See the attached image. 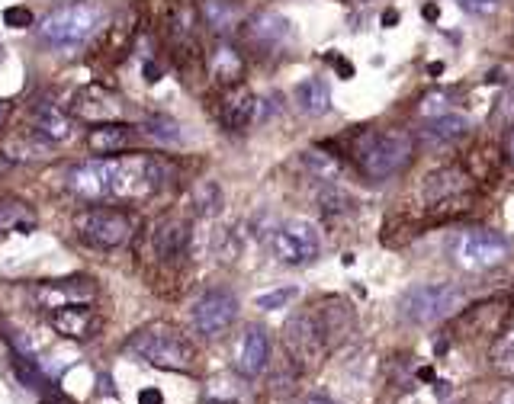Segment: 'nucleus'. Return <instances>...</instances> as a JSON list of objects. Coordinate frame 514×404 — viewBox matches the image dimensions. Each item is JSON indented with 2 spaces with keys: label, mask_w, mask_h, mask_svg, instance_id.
Instances as JSON below:
<instances>
[{
  "label": "nucleus",
  "mask_w": 514,
  "mask_h": 404,
  "mask_svg": "<svg viewBox=\"0 0 514 404\" xmlns=\"http://www.w3.org/2000/svg\"><path fill=\"white\" fill-rule=\"evenodd\" d=\"M206 74L213 77V84L219 87L241 84V77H245V55H241L238 45H232L229 39H219L213 49L206 52Z\"/></svg>",
  "instance_id": "20"
},
{
  "label": "nucleus",
  "mask_w": 514,
  "mask_h": 404,
  "mask_svg": "<svg viewBox=\"0 0 514 404\" xmlns=\"http://www.w3.org/2000/svg\"><path fill=\"white\" fill-rule=\"evenodd\" d=\"M502 318H505V302H486V305H476V308H466L463 318H460V337H479V334H498L502 328Z\"/></svg>",
  "instance_id": "25"
},
{
  "label": "nucleus",
  "mask_w": 514,
  "mask_h": 404,
  "mask_svg": "<svg viewBox=\"0 0 514 404\" xmlns=\"http://www.w3.org/2000/svg\"><path fill=\"white\" fill-rule=\"evenodd\" d=\"M415 138L405 129H367L354 142V161L367 180L380 183L399 177L412 164Z\"/></svg>",
  "instance_id": "2"
},
{
  "label": "nucleus",
  "mask_w": 514,
  "mask_h": 404,
  "mask_svg": "<svg viewBox=\"0 0 514 404\" xmlns=\"http://www.w3.org/2000/svg\"><path fill=\"white\" fill-rule=\"evenodd\" d=\"M0 58H4V49H0Z\"/></svg>",
  "instance_id": "42"
},
{
  "label": "nucleus",
  "mask_w": 514,
  "mask_h": 404,
  "mask_svg": "<svg viewBox=\"0 0 514 404\" xmlns=\"http://www.w3.org/2000/svg\"><path fill=\"white\" fill-rule=\"evenodd\" d=\"M238 318V299L229 289H209L193 305V328L203 337H219Z\"/></svg>",
  "instance_id": "15"
},
{
  "label": "nucleus",
  "mask_w": 514,
  "mask_h": 404,
  "mask_svg": "<svg viewBox=\"0 0 514 404\" xmlns=\"http://www.w3.org/2000/svg\"><path fill=\"white\" fill-rule=\"evenodd\" d=\"M354 331V312L351 305L338 295L315 302L306 312L293 315L283 328V347L290 360L302 369H319L328 353Z\"/></svg>",
  "instance_id": "1"
},
{
  "label": "nucleus",
  "mask_w": 514,
  "mask_h": 404,
  "mask_svg": "<svg viewBox=\"0 0 514 404\" xmlns=\"http://www.w3.org/2000/svg\"><path fill=\"white\" fill-rule=\"evenodd\" d=\"M49 324L55 328V334L68 340H90L100 334V318L87 305H68L58 308V312H49Z\"/></svg>",
  "instance_id": "21"
},
{
  "label": "nucleus",
  "mask_w": 514,
  "mask_h": 404,
  "mask_svg": "<svg viewBox=\"0 0 514 404\" xmlns=\"http://www.w3.org/2000/svg\"><path fill=\"white\" fill-rule=\"evenodd\" d=\"M126 353L139 356L148 366L168 372H193L196 347L193 340L168 321H151L126 340Z\"/></svg>",
  "instance_id": "3"
},
{
  "label": "nucleus",
  "mask_w": 514,
  "mask_h": 404,
  "mask_svg": "<svg viewBox=\"0 0 514 404\" xmlns=\"http://www.w3.org/2000/svg\"><path fill=\"white\" fill-rule=\"evenodd\" d=\"M322 251V238L309 222H286L274 235V257L286 267H306Z\"/></svg>",
  "instance_id": "13"
},
{
  "label": "nucleus",
  "mask_w": 514,
  "mask_h": 404,
  "mask_svg": "<svg viewBox=\"0 0 514 404\" xmlns=\"http://www.w3.org/2000/svg\"><path fill=\"white\" fill-rule=\"evenodd\" d=\"M142 404H161V392H142Z\"/></svg>",
  "instance_id": "38"
},
{
  "label": "nucleus",
  "mask_w": 514,
  "mask_h": 404,
  "mask_svg": "<svg viewBox=\"0 0 514 404\" xmlns=\"http://www.w3.org/2000/svg\"><path fill=\"white\" fill-rule=\"evenodd\" d=\"M135 36H139V17H135V10H123L113 23H107L100 29L97 36V45H94V58L100 65L107 68H116L123 65L129 58V52L135 49Z\"/></svg>",
  "instance_id": "14"
},
{
  "label": "nucleus",
  "mask_w": 514,
  "mask_h": 404,
  "mask_svg": "<svg viewBox=\"0 0 514 404\" xmlns=\"http://www.w3.org/2000/svg\"><path fill=\"white\" fill-rule=\"evenodd\" d=\"M466 305V289L457 283H421L405 289L399 299V315L408 324L428 328V324L447 321L450 315H457Z\"/></svg>",
  "instance_id": "7"
},
{
  "label": "nucleus",
  "mask_w": 514,
  "mask_h": 404,
  "mask_svg": "<svg viewBox=\"0 0 514 404\" xmlns=\"http://www.w3.org/2000/svg\"><path fill=\"white\" fill-rule=\"evenodd\" d=\"M203 17H200V4L193 0H168L161 13V36L164 45L171 49V58L177 61V68H190V65H206L203 55Z\"/></svg>",
  "instance_id": "5"
},
{
  "label": "nucleus",
  "mask_w": 514,
  "mask_h": 404,
  "mask_svg": "<svg viewBox=\"0 0 514 404\" xmlns=\"http://www.w3.org/2000/svg\"><path fill=\"white\" fill-rule=\"evenodd\" d=\"M29 299H33L45 312H58L68 305H90L97 299V283L90 276H65V279H45V283L29 286Z\"/></svg>",
  "instance_id": "10"
},
{
  "label": "nucleus",
  "mask_w": 514,
  "mask_h": 404,
  "mask_svg": "<svg viewBox=\"0 0 514 404\" xmlns=\"http://www.w3.org/2000/svg\"><path fill=\"white\" fill-rule=\"evenodd\" d=\"M241 36L261 55H277L283 49H290L293 42V23L277 10H257L254 17L241 23Z\"/></svg>",
  "instance_id": "12"
},
{
  "label": "nucleus",
  "mask_w": 514,
  "mask_h": 404,
  "mask_svg": "<svg viewBox=\"0 0 514 404\" xmlns=\"http://www.w3.org/2000/svg\"><path fill=\"white\" fill-rule=\"evenodd\" d=\"M145 135H151L155 142L161 145H177L180 142V129H177V122L168 119V116H155V119H148L145 122Z\"/></svg>",
  "instance_id": "30"
},
{
  "label": "nucleus",
  "mask_w": 514,
  "mask_h": 404,
  "mask_svg": "<svg viewBox=\"0 0 514 404\" xmlns=\"http://www.w3.org/2000/svg\"><path fill=\"white\" fill-rule=\"evenodd\" d=\"M200 17L216 39H229L245 23V13H241L238 0H200Z\"/></svg>",
  "instance_id": "24"
},
{
  "label": "nucleus",
  "mask_w": 514,
  "mask_h": 404,
  "mask_svg": "<svg viewBox=\"0 0 514 404\" xmlns=\"http://www.w3.org/2000/svg\"><path fill=\"white\" fill-rule=\"evenodd\" d=\"M193 206L200 215H216L219 206H222V193H219V186L216 183H200L196 186V193H193Z\"/></svg>",
  "instance_id": "31"
},
{
  "label": "nucleus",
  "mask_w": 514,
  "mask_h": 404,
  "mask_svg": "<svg viewBox=\"0 0 514 404\" xmlns=\"http://www.w3.org/2000/svg\"><path fill=\"white\" fill-rule=\"evenodd\" d=\"M508 254H511L508 238L492 228H463L460 235L450 241V257L466 273L492 270L498 263H505Z\"/></svg>",
  "instance_id": "8"
},
{
  "label": "nucleus",
  "mask_w": 514,
  "mask_h": 404,
  "mask_svg": "<svg viewBox=\"0 0 514 404\" xmlns=\"http://www.w3.org/2000/svg\"><path fill=\"white\" fill-rule=\"evenodd\" d=\"M489 404H514V385H505L502 392H498Z\"/></svg>",
  "instance_id": "36"
},
{
  "label": "nucleus",
  "mask_w": 514,
  "mask_h": 404,
  "mask_svg": "<svg viewBox=\"0 0 514 404\" xmlns=\"http://www.w3.org/2000/svg\"><path fill=\"white\" fill-rule=\"evenodd\" d=\"M302 167H306V174L319 183H338L341 180V161L331 151H322V148L302 151Z\"/></svg>",
  "instance_id": "28"
},
{
  "label": "nucleus",
  "mask_w": 514,
  "mask_h": 404,
  "mask_svg": "<svg viewBox=\"0 0 514 404\" xmlns=\"http://www.w3.org/2000/svg\"><path fill=\"white\" fill-rule=\"evenodd\" d=\"M33 135L45 145H65L74 138V116L52 100L33 106Z\"/></svg>",
  "instance_id": "19"
},
{
  "label": "nucleus",
  "mask_w": 514,
  "mask_h": 404,
  "mask_svg": "<svg viewBox=\"0 0 514 404\" xmlns=\"http://www.w3.org/2000/svg\"><path fill=\"white\" fill-rule=\"evenodd\" d=\"M463 4H466V7H492L495 0H463Z\"/></svg>",
  "instance_id": "40"
},
{
  "label": "nucleus",
  "mask_w": 514,
  "mask_h": 404,
  "mask_svg": "<svg viewBox=\"0 0 514 404\" xmlns=\"http://www.w3.org/2000/svg\"><path fill=\"white\" fill-rule=\"evenodd\" d=\"M151 251H155L161 263H180L190 251V225L177 219V215L161 219L151 228Z\"/></svg>",
  "instance_id": "17"
},
{
  "label": "nucleus",
  "mask_w": 514,
  "mask_h": 404,
  "mask_svg": "<svg viewBox=\"0 0 514 404\" xmlns=\"http://www.w3.org/2000/svg\"><path fill=\"white\" fill-rule=\"evenodd\" d=\"M299 404H335V401H328V398H322V395H312V398H302Z\"/></svg>",
  "instance_id": "39"
},
{
  "label": "nucleus",
  "mask_w": 514,
  "mask_h": 404,
  "mask_svg": "<svg viewBox=\"0 0 514 404\" xmlns=\"http://www.w3.org/2000/svg\"><path fill=\"white\" fill-rule=\"evenodd\" d=\"M505 158H508V164L514 167V129H511L508 138H505Z\"/></svg>",
  "instance_id": "37"
},
{
  "label": "nucleus",
  "mask_w": 514,
  "mask_h": 404,
  "mask_svg": "<svg viewBox=\"0 0 514 404\" xmlns=\"http://www.w3.org/2000/svg\"><path fill=\"white\" fill-rule=\"evenodd\" d=\"M421 113L425 116H444L447 113V93H431V97H425V103H421Z\"/></svg>",
  "instance_id": "34"
},
{
  "label": "nucleus",
  "mask_w": 514,
  "mask_h": 404,
  "mask_svg": "<svg viewBox=\"0 0 514 404\" xmlns=\"http://www.w3.org/2000/svg\"><path fill=\"white\" fill-rule=\"evenodd\" d=\"M257 110H261V100L254 97V90L245 81L232 84V87H222V93H219V122L229 132H245L257 119Z\"/></svg>",
  "instance_id": "16"
},
{
  "label": "nucleus",
  "mask_w": 514,
  "mask_h": 404,
  "mask_svg": "<svg viewBox=\"0 0 514 404\" xmlns=\"http://www.w3.org/2000/svg\"><path fill=\"white\" fill-rule=\"evenodd\" d=\"M4 116H7V103H0V126H4Z\"/></svg>",
  "instance_id": "41"
},
{
  "label": "nucleus",
  "mask_w": 514,
  "mask_h": 404,
  "mask_svg": "<svg viewBox=\"0 0 514 404\" xmlns=\"http://www.w3.org/2000/svg\"><path fill=\"white\" fill-rule=\"evenodd\" d=\"M293 100L302 116H325L331 110V87L325 77H306V81L296 84Z\"/></svg>",
  "instance_id": "26"
},
{
  "label": "nucleus",
  "mask_w": 514,
  "mask_h": 404,
  "mask_svg": "<svg viewBox=\"0 0 514 404\" xmlns=\"http://www.w3.org/2000/svg\"><path fill=\"white\" fill-rule=\"evenodd\" d=\"M206 398L216 404H232V401H238V388L229 379H213L206 385Z\"/></svg>",
  "instance_id": "32"
},
{
  "label": "nucleus",
  "mask_w": 514,
  "mask_h": 404,
  "mask_svg": "<svg viewBox=\"0 0 514 404\" xmlns=\"http://www.w3.org/2000/svg\"><path fill=\"white\" fill-rule=\"evenodd\" d=\"M135 145V129L129 122H100L87 132V148L97 158H110V154H126Z\"/></svg>",
  "instance_id": "23"
},
{
  "label": "nucleus",
  "mask_w": 514,
  "mask_h": 404,
  "mask_svg": "<svg viewBox=\"0 0 514 404\" xmlns=\"http://www.w3.org/2000/svg\"><path fill=\"white\" fill-rule=\"evenodd\" d=\"M489 363H492L495 372H502V376H514V324L508 331H502L495 337Z\"/></svg>",
  "instance_id": "29"
},
{
  "label": "nucleus",
  "mask_w": 514,
  "mask_h": 404,
  "mask_svg": "<svg viewBox=\"0 0 514 404\" xmlns=\"http://www.w3.org/2000/svg\"><path fill=\"white\" fill-rule=\"evenodd\" d=\"M290 299H296V289H274L267 295H257V308H264V312H274V308H283Z\"/></svg>",
  "instance_id": "33"
},
{
  "label": "nucleus",
  "mask_w": 514,
  "mask_h": 404,
  "mask_svg": "<svg viewBox=\"0 0 514 404\" xmlns=\"http://www.w3.org/2000/svg\"><path fill=\"white\" fill-rule=\"evenodd\" d=\"M39 219L20 199H0V235H33Z\"/></svg>",
  "instance_id": "27"
},
{
  "label": "nucleus",
  "mask_w": 514,
  "mask_h": 404,
  "mask_svg": "<svg viewBox=\"0 0 514 404\" xmlns=\"http://www.w3.org/2000/svg\"><path fill=\"white\" fill-rule=\"evenodd\" d=\"M466 135H470V119L460 113H444V116L428 119L425 126L418 129V142L425 151H444V148L460 145Z\"/></svg>",
  "instance_id": "18"
},
{
  "label": "nucleus",
  "mask_w": 514,
  "mask_h": 404,
  "mask_svg": "<svg viewBox=\"0 0 514 404\" xmlns=\"http://www.w3.org/2000/svg\"><path fill=\"white\" fill-rule=\"evenodd\" d=\"M74 228L78 235L97 247V251H119L126 247L132 238V215L126 209H116V206H87L74 215Z\"/></svg>",
  "instance_id": "9"
},
{
  "label": "nucleus",
  "mask_w": 514,
  "mask_h": 404,
  "mask_svg": "<svg viewBox=\"0 0 514 404\" xmlns=\"http://www.w3.org/2000/svg\"><path fill=\"white\" fill-rule=\"evenodd\" d=\"M103 29V7L94 0H78V4L55 7L49 17H42L36 36L45 49H81Z\"/></svg>",
  "instance_id": "4"
},
{
  "label": "nucleus",
  "mask_w": 514,
  "mask_h": 404,
  "mask_svg": "<svg viewBox=\"0 0 514 404\" xmlns=\"http://www.w3.org/2000/svg\"><path fill=\"white\" fill-rule=\"evenodd\" d=\"M68 113L81 122H123L126 116V103L119 97L116 90L103 87V84H84L71 93V103H68Z\"/></svg>",
  "instance_id": "11"
},
{
  "label": "nucleus",
  "mask_w": 514,
  "mask_h": 404,
  "mask_svg": "<svg viewBox=\"0 0 514 404\" xmlns=\"http://www.w3.org/2000/svg\"><path fill=\"white\" fill-rule=\"evenodd\" d=\"M418 193L428 212L441 215V219H453V215H463L473 206L476 177L470 170H463L460 164H447V167L431 170V174L421 180Z\"/></svg>",
  "instance_id": "6"
},
{
  "label": "nucleus",
  "mask_w": 514,
  "mask_h": 404,
  "mask_svg": "<svg viewBox=\"0 0 514 404\" xmlns=\"http://www.w3.org/2000/svg\"><path fill=\"white\" fill-rule=\"evenodd\" d=\"M7 23L10 26H33V13L29 10H23V7H17V10H7Z\"/></svg>",
  "instance_id": "35"
},
{
  "label": "nucleus",
  "mask_w": 514,
  "mask_h": 404,
  "mask_svg": "<svg viewBox=\"0 0 514 404\" xmlns=\"http://www.w3.org/2000/svg\"><path fill=\"white\" fill-rule=\"evenodd\" d=\"M270 360V340L264 328H248L241 337L238 353H235V369L241 379H257L267 369Z\"/></svg>",
  "instance_id": "22"
}]
</instances>
